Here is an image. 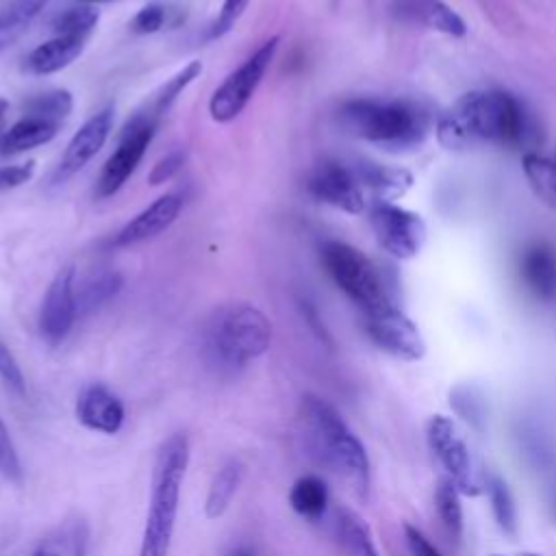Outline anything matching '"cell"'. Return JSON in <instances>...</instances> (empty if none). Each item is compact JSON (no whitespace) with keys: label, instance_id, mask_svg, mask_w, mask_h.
<instances>
[{"label":"cell","instance_id":"1","mask_svg":"<svg viewBox=\"0 0 556 556\" xmlns=\"http://www.w3.org/2000/svg\"><path fill=\"white\" fill-rule=\"evenodd\" d=\"M530 135L523 104L508 91L482 89L460 96L437 122L439 143L447 150L476 146H521Z\"/></svg>","mask_w":556,"mask_h":556},{"label":"cell","instance_id":"2","mask_svg":"<svg viewBox=\"0 0 556 556\" xmlns=\"http://www.w3.org/2000/svg\"><path fill=\"white\" fill-rule=\"evenodd\" d=\"M189 467V441L185 434H169L156 450L152 465L150 508L141 534L139 556H167L178 517L180 489Z\"/></svg>","mask_w":556,"mask_h":556},{"label":"cell","instance_id":"3","mask_svg":"<svg viewBox=\"0 0 556 556\" xmlns=\"http://www.w3.org/2000/svg\"><path fill=\"white\" fill-rule=\"evenodd\" d=\"M302 421L315 454L356 493L369 486V458L358 437L326 400L306 395L302 400Z\"/></svg>","mask_w":556,"mask_h":556},{"label":"cell","instance_id":"4","mask_svg":"<svg viewBox=\"0 0 556 556\" xmlns=\"http://www.w3.org/2000/svg\"><path fill=\"white\" fill-rule=\"evenodd\" d=\"M339 122L350 135L387 148L413 146L428 128L424 111L406 100H348L339 109Z\"/></svg>","mask_w":556,"mask_h":556},{"label":"cell","instance_id":"5","mask_svg":"<svg viewBox=\"0 0 556 556\" xmlns=\"http://www.w3.org/2000/svg\"><path fill=\"white\" fill-rule=\"evenodd\" d=\"M271 343V324L263 311L252 304H232L222 308L208 326L206 350L211 358L226 369H239L267 352Z\"/></svg>","mask_w":556,"mask_h":556},{"label":"cell","instance_id":"6","mask_svg":"<svg viewBox=\"0 0 556 556\" xmlns=\"http://www.w3.org/2000/svg\"><path fill=\"white\" fill-rule=\"evenodd\" d=\"M321 263L334 285L354 304H358L363 313L393 306L391 293L378 267L354 245L343 241H326L321 245Z\"/></svg>","mask_w":556,"mask_h":556},{"label":"cell","instance_id":"7","mask_svg":"<svg viewBox=\"0 0 556 556\" xmlns=\"http://www.w3.org/2000/svg\"><path fill=\"white\" fill-rule=\"evenodd\" d=\"M278 37L263 41L235 72L222 80L208 100V113L215 122H232L248 106L278 52Z\"/></svg>","mask_w":556,"mask_h":556},{"label":"cell","instance_id":"8","mask_svg":"<svg viewBox=\"0 0 556 556\" xmlns=\"http://www.w3.org/2000/svg\"><path fill=\"white\" fill-rule=\"evenodd\" d=\"M154 130H156V122H152L139 113L132 119H128V124L122 130L119 146L106 159V163L98 176V182H96L98 198H109L124 187V182L132 176L139 161L143 159V154L154 137Z\"/></svg>","mask_w":556,"mask_h":556},{"label":"cell","instance_id":"9","mask_svg":"<svg viewBox=\"0 0 556 556\" xmlns=\"http://www.w3.org/2000/svg\"><path fill=\"white\" fill-rule=\"evenodd\" d=\"M369 224L380 248L395 258H413L426 243L424 219L413 211L395 206L393 202L374 204Z\"/></svg>","mask_w":556,"mask_h":556},{"label":"cell","instance_id":"10","mask_svg":"<svg viewBox=\"0 0 556 556\" xmlns=\"http://www.w3.org/2000/svg\"><path fill=\"white\" fill-rule=\"evenodd\" d=\"M428 445L441 460L454 486L465 495H476L480 491V480L471 463V454L463 437L458 434L454 421L443 415H432L426 426Z\"/></svg>","mask_w":556,"mask_h":556},{"label":"cell","instance_id":"11","mask_svg":"<svg viewBox=\"0 0 556 556\" xmlns=\"http://www.w3.org/2000/svg\"><path fill=\"white\" fill-rule=\"evenodd\" d=\"M365 332L371 343L402 361H419L426 343L419 328L395 304L365 313Z\"/></svg>","mask_w":556,"mask_h":556},{"label":"cell","instance_id":"12","mask_svg":"<svg viewBox=\"0 0 556 556\" xmlns=\"http://www.w3.org/2000/svg\"><path fill=\"white\" fill-rule=\"evenodd\" d=\"M308 191L317 200L352 215L363 213L367 206V193L356 169L341 161L319 163L308 178Z\"/></svg>","mask_w":556,"mask_h":556},{"label":"cell","instance_id":"13","mask_svg":"<svg viewBox=\"0 0 556 556\" xmlns=\"http://www.w3.org/2000/svg\"><path fill=\"white\" fill-rule=\"evenodd\" d=\"M74 267L67 265L59 269L46 289L41 311H39V332L50 345H59L72 330L78 306L74 291Z\"/></svg>","mask_w":556,"mask_h":556},{"label":"cell","instance_id":"14","mask_svg":"<svg viewBox=\"0 0 556 556\" xmlns=\"http://www.w3.org/2000/svg\"><path fill=\"white\" fill-rule=\"evenodd\" d=\"M113 130V106H104L98 113H93L70 139L65 146V152L52 174V182H65L76 172H80L106 143L109 135Z\"/></svg>","mask_w":556,"mask_h":556},{"label":"cell","instance_id":"15","mask_svg":"<svg viewBox=\"0 0 556 556\" xmlns=\"http://www.w3.org/2000/svg\"><path fill=\"white\" fill-rule=\"evenodd\" d=\"M180 208H182V198L178 193H165L156 198L152 204H148L130 222L124 224V228L115 235L113 245L130 248L161 235L176 222Z\"/></svg>","mask_w":556,"mask_h":556},{"label":"cell","instance_id":"16","mask_svg":"<svg viewBox=\"0 0 556 556\" xmlns=\"http://www.w3.org/2000/svg\"><path fill=\"white\" fill-rule=\"evenodd\" d=\"M124 404L122 400L109 391L104 384H89L80 391L76 400V417L78 421L93 432L115 434L124 424Z\"/></svg>","mask_w":556,"mask_h":556},{"label":"cell","instance_id":"17","mask_svg":"<svg viewBox=\"0 0 556 556\" xmlns=\"http://www.w3.org/2000/svg\"><path fill=\"white\" fill-rule=\"evenodd\" d=\"M87 46V37L80 35H54L52 39L39 43L28 56H26V72L37 76H48L54 72L65 70L72 61L80 56V52Z\"/></svg>","mask_w":556,"mask_h":556},{"label":"cell","instance_id":"18","mask_svg":"<svg viewBox=\"0 0 556 556\" xmlns=\"http://www.w3.org/2000/svg\"><path fill=\"white\" fill-rule=\"evenodd\" d=\"M358 180L365 189L367 195H371L376 200V204H384V202H393L397 198H402L410 185H413V176L410 172L402 169V167H389V165H378V163H358L354 165Z\"/></svg>","mask_w":556,"mask_h":556},{"label":"cell","instance_id":"19","mask_svg":"<svg viewBox=\"0 0 556 556\" xmlns=\"http://www.w3.org/2000/svg\"><path fill=\"white\" fill-rule=\"evenodd\" d=\"M59 132V124L22 115L15 124L0 132V156H15L37 146L52 141Z\"/></svg>","mask_w":556,"mask_h":556},{"label":"cell","instance_id":"20","mask_svg":"<svg viewBox=\"0 0 556 556\" xmlns=\"http://www.w3.org/2000/svg\"><path fill=\"white\" fill-rule=\"evenodd\" d=\"M521 278L541 300L556 298V252L545 243L526 250L521 258Z\"/></svg>","mask_w":556,"mask_h":556},{"label":"cell","instance_id":"21","mask_svg":"<svg viewBox=\"0 0 556 556\" xmlns=\"http://www.w3.org/2000/svg\"><path fill=\"white\" fill-rule=\"evenodd\" d=\"M89 528L83 519H70L48 532L30 552V556H85Z\"/></svg>","mask_w":556,"mask_h":556},{"label":"cell","instance_id":"22","mask_svg":"<svg viewBox=\"0 0 556 556\" xmlns=\"http://www.w3.org/2000/svg\"><path fill=\"white\" fill-rule=\"evenodd\" d=\"M243 465L239 460H228L217 469V473L211 480L206 500H204V513L208 519H217L226 513L230 506L241 480H243Z\"/></svg>","mask_w":556,"mask_h":556},{"label":"cell","instance_id":"23","mask_svg":"<svg viewBox=\"0 0 556 556\" xmlns=\"http://www.w3.org/2000/svg\"><path fill=\"white\" fill-rule=\"evenodd\" d=\"M50 0H11L0 9V52L20 39Z\"/></svg>","mask_w":556,"mask_h":556},{"label":"cell","instance_id":"24","mask_svg":"<svg viewBox=\"0 0 556 556\" xmlns=\"http://www.w3.org/2000/svg\"><path fill=\"white\" fill-rule=\"evenodd\" d=\"M122 287V276L115 269H98L89 276H85L78 285L74 282L76 291V306L78 315L89 313L111 300Z\"/></svg>","mask_w":556,"mask_h":556},{"label":"cell","instance_id":"25","mask_svg":"<svg viewBox=\"0 0 556 556\" xmlns=\"http://www.w3.org/2000/svg\"><path fill=\"white\" fill-rule=\"evenodd\" d=\"M523 174L536 198L556 211V150L552 154L526 152Z\"/></svg>","mask_w":556,"mask_h":556},{"label":"cell","instance_id":"26","mask_svg":"<svg viewBox=\"0 0 556 556\" xmlns=\"http://www.w3.org/2000/svg\"><path fill=\"white\" fill-rule=\"evenodd\" d=\"M291 508L306 519H319L328 508V486L319 476H302L289 491Z\"/></svg>","mask_w":556,"mask_h":556},{"label":"cell","instance_id":"27","mask_svg":"<svg viewBox=\"0 0 556 556\" xmlns=\"http://www.w3.org/2000/svg\"><path fill=\"white\" fill-rule=\"evenodd\" d=\"M334 534L348 556H378L367 523L352 510H339L334 519Z\"/></svg>","mask_w":556,"mask_h":556},{"label":"cell","instance_id":"28","mask_svg":"<svg viewBox=\"0 0 556 556\" xmlns=\"http://www.w3.org/2000/svg\"><path fill=\"white\" fill-rule=\"evenodd\" d=\"M202 74V63L200 61H189L182 70H178L156 93L154 98L150 100L148 109L141 111L139 115L152 119V122H159V117L163 113H167V109L176 102V98Z\"/></svg>","mask_w":556,"mask_h":556},{"label":"cell","instance_id":"29","mask_svg":"<svg viewBox=\"0 0 556 556\" xmlns=\"http://www.w3.org/2000/svg\"><path fill=\"white\" fill-rule=\"evenodd\" d=\"M72 106H74V100L67 89H52V91H43L28 98L22 106V113L28 117H39V119L61 124L72 113Z\"/></svg>","mask_w":556,"mask_h":556},{"label":"cell","instance_id":"30","mask_svg":"<svg viewBox=\"0 0 556 556\" xmlns=\"http://www.w3.org/2000/svg\"><path fill=\"white\" fill-rule=\"evenodd\" d=\"M434 506L445 530L454 539H458L463 532V506H460V491L454 486L450 478L439 482L434 491Z\"/></svg>","mask_w":556,"mask_h":556},{"label":"cell","instance_id":"31","mask_svg":"<svg viewBox=\"0 0 556 556\" xmlns=\"http://www.w3.org/2000/svg\"><path fill=\"white\" fill-rule=\"evenodd\" d=\"M100 20L98 9L91 4H80V7H70L54 20V35H80V37H91Z\"/></svg>","mask_w":556,"mask_h":556},{"label":"cell","instance_id":"32","mask_svg":"<svg viewBox=\"0 0 556 556\" xmlns=\"http://www.w3.org/2000/svg\"><path fill=\"white\" fill-rule=\"evenodd\" d=\"M486 489H489V500H491V508L497 526L513 536L517 532V510L506 482L502 478H491Z\"/></svg>","mask_w":556,"mask_h":556},{"label":"cell","instance_id":"33","mask_svg":"<svg viewBox=\"0 0 556 556\" xmlns=\"http://www.w3.org/2000/svg\"><path fill=\"white\" fill-rule=\"evenodd\" d=\"M421 20L430 28L441 30V33L452 35V37H463L467 33V26H465L463 17L454 9L443 4L441 0H426L421 4Z\"/></svg>","mask_w":556,"mask_h":556},{"label":"cell","instance_id":"34","mask_svg":"<svg viewBox=\"0 0 556 556\" xmlns=\"http://www.w3.org/2000/svg\"><path fill=\"white\" fill-rule=\"evenodd\" d=\"M165 20H167L165 7L154 2V4L143 7V9L132 17L130 28H132V33H137V35H150V33L161 30L163 24H165Z\"/></svg>","mask_w":556,"mask_h":556},{"label":"cell","instance_id":"35","mask_svg":"<svg viewBox=\"0 0 556 556\" xmlns=\"http://www.w3.org/2000/svg\"><path fill=\"white\" fill-rule=\"evenodd\" d=\"M248 4H250V0H224L217 20L211 26V37L226 35L237 24V20L243 15Z\"/></svg>","mask_w":556,"mask_h":556},{"label":"cell","instance_id":"36","mask_svg":"<svg viewBox=\"0 0 556 556\" xmlns=\"http://www.w3.org/2000/svg\"><path fill=\"white\" fill-rule=\"evenodd\" d=\"M182 163H185V154H182L180 150H174V152L165 154L163 159H159V161L152 165V169H150V174H148V182H150V185H163V182L172 180V178L180 172Z\"/></svg>","mask_w":556,"mask_h":556},{"label":"cell","instance_id":"37","mask_svg":"<svg viewBox=\"0 0 556 556\" xmlns=\"http://www.w3.org/2000/svg\"><path fill=\"white\" fill-rule=\"evenodd\" d=\"M0 473L11 478V480H17L20 478V460H17V452H15V445L9 437V430L0 417Z\"/></svg>","mask_w":556,"mask_h":556},{"label":"cell","instance_id":"38","mask_svg":"<svg viewBox=\"0 0 556 556\" xmlns=\"http://www.w3.org/2000/svg\"><path fill=\"white\" fill-rule=\"evenodd\" d=\"M0 378L11 387L15 393H24V374L13 356V352L0 339Z\"/></svg>","mask_w":556,"mask_h":556},{"label":"cell","instance_id":"39","mask_svg":"<svg viewBox=\"0 0 556 556\" xmlns=\"http://www.w3.org/2000/svg\"><path fill=\"white\" fill-rule=\"evenodd\" d=\"M35 174V163H20V165H2L0 167V191L15 189L24 182H28Z\"/></svg>","mask_w":556,"mask_h":556},{"label":"cell","instance_id":"40","mask_svg":"<svg viewBox=\"0 0 556 556\" xmlns=\"http://www.w3.org/2000/svg\"><path fill=\"white\" fill-rule=\"evenodd\" d=\"M404 534H406V545L413 556H441V552L415 526L406 523Z\"/></svg>","mask_w":556,"mask_h":556},{"label":"cell","instance_id":"41","mask_svg":"<svg viewBox=\"0 0 556 556\" xmlns=\"http://www.w3.org/2000/svg\"><path fill=\"white\" fill-rule=\"evenodd\" d=\"M224 556H254V549H250L248 545H239V547H232L230 552H226Z\"/></svg>","mask_w":556,"mask_h":556},{"label":"cell","instance_id":"42","mask_svg":"<svg viewBox=\"0 0 556 556\" xmlns=\"http://www.w3.org/2000/svg\"><path fill=\"white\" fill-rule=\"evenodd\" d=\"M7 111H9V104L7 100L0 98V132L7 128Z\"/></svg>","mask_w":556,"mask_h":556},{"label":"cell","instance_id":"43","mask_svg":"<svg viewBox=\"0 0 556 556\" xmlns=\"http://www.w3.org/2000/svg\"><path fill=\"white\" fill-rule=\"evenodd\" d=\"M83 2H87V4H91V2H109V0H83Z\"/></svg>","mask_w":556,"mask_h":556},{"label":"cell","instance_id":"44","mask_svg":"<svg viewBox=\"0 0 556 556\" xmlns=\"http://www.w3.org/2000/svg\"><path fill=\"white\" fill-rule=\"evenodd\" d=\"M521 556H541V554H534V552H523Z\"/></svg>","mask_w":556,"mask_h":556},{"label":"cell","instance_id":"45","mask_svg":"<svg viewBox=\"0 0 556 556\" xmlns=\"http://www.w3.org/2000/svg\"><path fill=\"white\" fill-rule=\"evenodd\" d=\"M493 556H500V554H493Z\"/></svg>","mask_w":556,"mask_h":556}]
</instances>
